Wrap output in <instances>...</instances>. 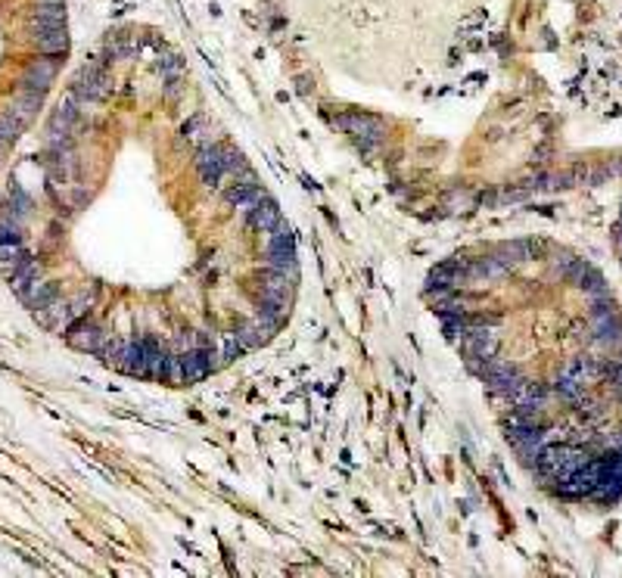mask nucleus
I'll list each match as a JSON object with an SVG mask.
<instances>
[{"mask_svg":"<svg viewBox=\"0 0 622 578\" xmlns=\"http://www.w3.org/2000/svg\"><path fill=\"white\" fill-rule=\"evenodd\" d=\"M56 78V63L53 59H35L22 75V90L25 93H44L47 84Z\"/></svg>","mask_w":622,"mask_h":578,"instance_id":"nucleus-1","label":"nucleus"}]
</instances>
